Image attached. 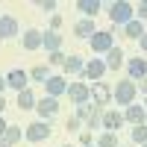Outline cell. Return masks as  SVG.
Here are the masks:
<instances>
[{"label": "cell", "instance_id": "obj_10", "mask_svg": "<svg viewBox=\"0 0 147 147\" xmlns=\"http://www.w3.org/2000/svg\"><path fill=\"white\" fill-rule=\"evenodd\" d=\"M103 74H106V62L94 56V59H88V62H85V68H82V80L100 82V80H103Z\"/></svg>", "mask_w": 147, "mask_h": 147}, {"label": "cell", "instance_id": "obj_29", "mask_svg": "<svg viewBox=\"0 0 147 147\" xmlns=\"http://www.w3.org/2000/svg\"><path fill=\"white\" fill-rule=\"evenodd\" d=\"M65 59H68V56H65L62 50H56V53H47V65H56V68H62V65H65Z\"/></svg>", "mask_w": 147, "mask_h": 147}, {"label": "cell", "instance_id": "obj_37", "mask_svg": "<svg viewBox=\"0 0 147 147\" xmlns=\"http://www.w3.org/2000/svg\"><path fill=\"white\" fill-rule=\"evenodd\" d=\"M6 127H9V124H6V118L0 115V136H3V132H6Z\"/></svg>", "mask_w": 147, "mask_h": 147}, {"label": "cell", "instance_id": "obj_33", "mask_svg": "<svg viewBox=\"0 0 147 147\" xmlns=\"http://www.w3.org/2000/svg\"><path fill=\"white\" fill-rule=\"evenodd\" d=\"M59 27H62V15H50V30L59 32Z\"/></svg>", "mask_w": 147, "mask_h": 147}, {"label": "cell", "instance_id": "obj_31", "mask_svg": "<svg viewBox=\"0 0 147 147\" xmlns=\"http://www.w3.org/2000/svg\"><path fill=\"white\" fill-rule=\"evenodd\" d=\"M136 21H141V24L147 21V0H141V3L136 6Z\"/></svg>", "mask_w": 147, "mask_h": 147}, {"label": "cell", "instance_id": "obj_38", "mask_svg": "<svg viewBox=\"0 0 147 147\" xmlns=\"http://www.w3.org/2000/svg\"><path fill=\"white\" fill-rule=\"evenodd\" d=\"M3 91H6V77L0 74V94H3Z\"/></svg>", "mask_w": 147, "mask_h": 147}, {"label": "cell", "instance_id": "obj_9", "mask_svg": "<svg viewBox=\"0 0 147 147\" xmlns=\"http://www.w3.org/2000/svg\"><path fill=\"white\" fill-rule=\"evenodd\" d=\"M71 97V103L74 106H82V103H91V97H88V82H68V91Z\"/></svg>", "mask_w": 147, "mask_h": 147}, {"label": "cell", "instance_id": "obj_6", "mask_svg": "<svg viewBox=\"0 0 147 147\" xmlns=\"http://www.w3.org/2000/svg\"><path fill=\"white\" fill-rule=\"evenodd\" d=\"M44 91H47V97H62L65 91H68V77L65 74H50V80L44 82Z\"/></svg>", "mask_w": 147, "mask_h": 147}, {"label": "cell", "instance_id": "obj_12", "mask_svg": "<svg viewBox=\"0 0 147 147\" xmlns=\"http://www.w3.org/2000/svg\"><path fill=\"white\" fill-rule=\"evenodd\" d=\"M124 112H118V109H103V132H118L124 127Z\"/></svg>", "mask_w": 147, "mask_h": 147}, {"label": "cell", "instance_id": "obj_14", "mask_svg": "<svg viewBox=\"0 0 147 147\" xmlns=\"http://www.w3.org/2000/svg\"><path fill=\"white\" fill-rule=\"evenodd\" d=\"M41 30H35V27H30V30H24V35H21V47L24 50H41Z\"/></svg>", "mask_w": 147, "mask_h": 147}, {"label": "cell", "instance_id": "obj_1", "mask_svg": "<svg viewBox=\"0 0 147 147\" xmlns=\"http://www.w3.org/2000/svg\"><path fill=\"white\" fill-rule=\"evenodd\" d=\"M109 21H112V27H124L136 18V6L127 3V0H115V3H109Z\"/></svg>", "mask_w": 147, "mask_h": 147}, {"label": "cell", "instance_id": "obj_17", "mask_svg": "<svg viewBox=\"0 0 147 147\" xmlns=\"http://www.w3.org/2000/svg\"><path fill=\"white\" fill-rule=\"evenodd\" d=\"M103 62H106V71H118L121 65H127V53H124V50H121V47L115 44L112 50L106 53V59H103Z\"/></svg>", "mask_w": 147, "mask_h": 147}, {"label": "cell", "instance_id": "obj_20", "mask_svg": "<svg viewBox=\"0 0 147 147\" xmlns=\"http://www.w3.org/2000/svg\"><path fill=\"white\" fill-rule=\"evenodd\" d=\"M94 32H97V27H94L91 18H82V21L74 24V35H77V38H91Z\"/></svg>", "mask_w": 147, "mask_h": 147}, {"label": "cell", "instance_id": "obj_3", "mask_svg": "<svg viewBox=\"0 0 147 147\" xmlns=\"http://www.w3.org/2000/svg\"><path fill=\"white\" fill-rule=\"evenodd\" d=\"M50 121H32L30 127H24V138H27L30 144H41L50 138Z\"/></svg>", "mask_w": 147, "mask_h": 147}, {"label": "cell", "instance_id": "obj_18", "mask_svg": "<svg viewBox=\"0 0 147 147\" xmlns=\"http://www.w3.org/2000/svg\"><path fill=\"white\" fill-rule=\"evenodd\" d=\"M21 138H24V127H15V124H9V127H6V132L0 136V147H15Z\"/></svg>", "mask_w": 147, "mask_h": 147}, {"label": "cell", "instance_id": "obj_28", "mask_svg": "<svg viewBox=\"0 0 147 147\" xmlns=\"http://www.w3.org/2000/svg\"><path fill=\"white\" fill-rule=\"evenodd\" d=\"M91 112H94V106H91V103H82V106H77L74 118H77L80 124H82V121H88V118H91Z\"/></svg>", "mask_w": 147, "mask_h": 147}, {"label": "cell", "instance_id": "obj_5", "mask_svg": "<svg viewBox=\"0 0 147 147\" xmlns=\"http://www.w3.org/2000/svg\"><path fill=\"white\" fill-rule=\"evenodd\" d=\"M88 97L94 100L97 109H106L112 103V88H109L106 82H94V85H88Z\"/></svg>", "mask_w": 147, "mask_h": 147}, {"label": "cell", "instance_id": "obj_11", "mask_svg": "<svg viewBox=\"0 0 147 147\" xmlns=\"http://www.w3.org/2000/svg\"><path fill=\"white\" fill-rule=\"evenodd\" d=\"M35 112H38V121H50V118H56V112H59V100L44 94L41 100L35 103Z\"/></svg>", "mask_w": 147, "mask_h": 147}, {"label": "cell", "instance_id": "obj_32", "mask_svg": "<svg viewBox=\"0 0 147 147\" xmlns=\"http://www.w3.org/2000/svg\"><path fill=\"white\" fill-rule=\"evenodd\" d=\"M38 9L41 12H53V15H56V0H38Z\"/></svg>", "mask_w": 147, "mask_h": 147}, {"label": "cell", "instance_id": "obj_36", "mask_svg": "<svg viewBox=\"0 0 147 147\" xmlns=\"http://www.w3.org/2000/svg\"><path fill=\"white\" fill-rule=\"evenodd\" d=\"M136 88H138V91H141V94H144V97H147V77H144V80H141V82H136Z\"/></svg>", "mask_w": 147, "mask_h": 147}, {"label": "cell", "instance_id": "obj_35", "mask_svg": "<svg viewBox=\"0 0 147 147\" xmlns=\"http://www.w3.org/2000/svg\"><path fill=\"white\" fill-rule=\"evenodd\" d=\"M138 50H141V53H147V32L138 38Z\"/></svg>", "mask_w": 147, "mask_h": 147}, {"label": "cell", "instance_id": "obj_24", "mask_svg": "<svg viewBox=\"0 0 147 147\" xmlns=\"http://www.w3.org/2000/svg\"><path fill=\"white\" fill-rule=\"evenodd\" d=\"M94 147H118V132H100L94 138Z\"/></svg>", "mask_w": 147, "mask_h": 147}, {"label": "cell", "instance_id": "obj_16", "mask_svg": "<svg viewBox=\"0 0 147 147\" xmlns=\"http://www.w3.org/2000/svg\"><path fill=\"white\" fill-rule=\"evenodd\" d=\"M82 68H85V59L77 56V53H71V56L65 59V65H62L65 77H82Z\"/></svg>", "mask_w": 147, "mask_h": 147}, {"label": "cell", "instance_id": "obj_19", "mask_svg": "<svg viewBox=\"0 0 147 147\" xmlns=\"http://www.w3.org/2000/svg\"><path fill=\"white\" fill-rule=\"evenodd\" d=\"M41 47L47 53H56V50H62V35L59 32H53V30H47L44 35H41Z\"/></svg>", "mask_w": 147, "mask_h": 147}, {"label": "cell", "instance_id": "obj_15", "mask_svg": "<svg viewBox=\"0 0 147 147\" xmlns=\"http://www.w3.org/2000/svg\"><path fill=\"white\" fill-rule=\"evenodd\" d=\"M124 121L127 124H132V127H141V124H147V112H144V106H127L124 109Z\"/></svg>", "mask_w": 147, "mask_h": 147}, {"label": "cell", "instance_id": "obj_22", "mask_svg": "<svg viewBox=\"0 0 147 147\" xmlns=\"http://www.w3.org/2000/svg\"><path fill=\"white\" fill-rule=\"evenodd\" d=\"M121 32H124L127 38H132V41H138V38H141V35H144L147 30H144V24H141V21H136V18H132L129 24H124V27H121Z\"/></svg>", "mask_w": 147, "mask_h": 147}, {"label": "cell", "instance_id": "obj_25", "mask_svg": "<svg viewBox=\"0 0 147 147\" xmlns=\"http://www.w3.org/2000/svg\"><path fill=\"white\" fill-rule=\"evenodd\" d=\"M30 80H35V82H47V80H50V68H47V65H35L32 71H30Z\"/></svg>", "mask_w": 147, "mask_h": 147}, {"label": "cell", "instance_id": "obj_7", "mask_svg": "<svg viewBox=\"0 0 147 147\" xmlns=\"http://www.w3.org/2000/svg\"><path fill=\"white\" fill-rule=\"evenodd\" d=\"M144 77H147V59H141V53L136 59H127V80L141 82Z\"/></svg>", "mask_w": 147, "mask_h": 147}, {"label": "cell", "instance_id": "obj_44", "mask_svg": "<svg viewBox=\"0 0 147 147\" xmlns=\"http://www.w3.org/2000/svg\"><path fill=\"white\" fill-rule=\"evenodd\" d=\"M141 147H147V144H141Z\"/></svg>", "mask_w": 147, "mask_h": 147}, {"label": "cell", "instance_id": "obj_41", "mask_svg": "<svg viewBox=\"0 0 147 147\" xmlns=\"http://www.w3.org/2000/svg\"><path fill=\"white\" fill-rule=\"evenodd\" d=\"M141 106H144V112H147V97H144V103H141Z\"/></svg>", "mask_w": 147, "mask_h": 147}, {"label": "cell", "instance_id": "obj_30", "mask_svg": "<svg viewBox=\"0 0 147 147\" xmlns=\"http://www.w3.org/2000/svg\"><path fill=\"white\" fill-rule=\"evenodd\" d=\"M85 144H94V132L80 129V144H77V147H85Z\"/></svg>", "mask_w": 147, "mask_h": 147}, {"label": "cell", "instance_id": "obj_42", "mask_svg": "<svg viewBox=\"0 0 147 147\" xmlns=\"http://www.w3.org/2000/svg\"><path fill=\"white\" fill-rule=\"evenodd\" d=\"M62 147H74V144H62Z\"/></svg>", "mask_w": 147, "mask_h": 147}, {"label": "cell", "instance_id": "obj_4", "mask_svg": "<svg viewBox=\"0 0 147 147\" xmlns=\"http://www.w3.org/2000/svg\"><path fill=\"white\" fill-rule=\"evenodd\" d=\"M88 44H91V53H94V56H97V53L106 56V53L115 47V32H112V30H97L91 38H88Z\"/></svg>", "mask_w": 147, "mask_h": 147}, {"label": "cell", "instance_id": "obj_13", "mask_svg": "<svg viewBox=\"0 0 147 147\" xmlns=\"http://www.w3.org/2000/svg\"><path fill=\"white\" fill-rule=\"evenodd\" d=\"M15 35H21L18 18H12V15H0V41H9V38H15Z\"/></svg>", "mask_w": 147, "mask_h": 147}, {"label": "cell", "instance_id": "obj_34", "mask_svg": "<svg viewBox=\"0 0 147 147\" xmlns=\"http://www.w3.org/2000/svg\"><path fill=\"white\" fill-rule=\"evenodd\" d=\"M65 127H68L71 132H77V129H80V121H77V118H74V115H71V118H68V124H65Z\"/></svg>", "mask_w": 147, "mask_h": 147}, {"label": "cell", "instance_id": "obj_21", "mask_svg": "<svg viewBox=\"0 0 147 147\" xmlns=\"http://www.w3.org/2000/svg\"><path fill=\"white\" fill-rule=\"evenodd\" d=\"M35 103H38V97L32 94V88H24V91H18V100H15V106L21 109V112H27V109H35Z\"/></svg>", "mask_w": 147, "mask_h": 147}, {"label": "cell", "instance_id": "obj_27", "mask_svg": "<svg viewBox=\"0 0 147 147\" xmlns=\"http://www.w3.org/2000/svg\"><path fill=\"white\" fill-rule=\"evenodd\" d=\"M85 127H88V132H91V129H103V109L94 106V112H91L88 121H85Z\"/></svg>", "mask_w": 147, "mask_h": 147}, {"label": "cell", "instance_id": "obj_8", "mask_svg": "<svg viewBox=\"0 0 147 147\" xmlns=\"http://www.w3.org/2000/svg\"><path fill=\"white\" fill-rule=\"evenodd\" d=\"M6 88H15V91H24V88H30V71L12 68V71L6 74Z\"/></svg>", "mask_w": 147, "mask_h": 147}, {"label": "cell", "instance_id": "obj_40", "mask_svg": "<svg viewBox=\"0 0 147 147\" xmlns=\"http://www.w3.org/2000/svg\"><path fill=\"white\" fill-rule=\"evenodd\" d=\"M118 147H136V144H118Z\"/></svg>", "mask_w": 147, "mask_h": 147}, {"label": "cell", "instance_id": "obj_43", "mask_svg": "<svg viewBox=\"0 0 147 147\" xmlns=\"http://www.w3.org/2000/svg\"><path fill=\"white\" fill-rule=\"evenodd\" d=\"M85 147H94V144H85Z\"/></svg>", "mask_w": 147, "mask_h": 147}, {"label": "cell", "instance_id": "obj_23", "mask_svg": "<svg viewBox=\"0 0 147 147\" xmlns=\"http://www.w3.org/2000/svg\"><path fill=\"white\" fill-rule=\"evenodd\" d=\"M100 9H103L100 0H77V12H82L85 18H94Z\"/></svg>", "mask_w": 147, "mask_h": 147}, {"label": "cell", "instance_id": "obj_26", "mask_svg": "<svg viewBox=\"0 0 147 147\" xmlns=\"http://www.w3.org/2000/svg\"><path fill=\"white\" fill-rule=\"evenodd\" d=\"M129 138H132V144H136V147L147 144V124H141V127H132V132H129Z\"/></svg>", "mask_w": 147, "mask_h": 147}, {"label": "cell", "instance_id": "obj_39", "mask_svg": "<svg viewBox=\"0 0 147 147\" xmlns=\"http://www.w3.org/2000/svg\"><path fill=\"white\" fill-rule=\"evenodd\" d=\"M3 109H6V97L0 94V115H3Z\"/></svg>", "mask_w": 147, "mask_h": 147}, {"label": "cell", "instance_id": "obj_2", "mask_svg": "<svg viewBox=\"0 0 147 147\" xmlns=\"http://www.w3.org/2000/svg\"><path fill=\"white\" fill-rule=\"evenodd\" d=\"M136 97H138V88H136V82L132 80H118V85L112 88V100L118 103V106H132L136 103Z\"/></svg>", "mask_w": 147, "mask_h": 147}]
</instances>
